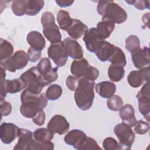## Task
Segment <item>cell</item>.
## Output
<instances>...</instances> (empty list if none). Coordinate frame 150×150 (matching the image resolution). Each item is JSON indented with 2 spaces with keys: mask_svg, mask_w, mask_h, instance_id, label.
I'll list each match as a JSON object with an SVG mask.
<instances>
[{
  "mask_svg": "<svg viewBox=\"0 0 150 150\" xmlns=\"http://www.w3.org/2000/svg\"><path fill=\"white\" fill-rule=\"evenodd\" d=\"M21 100V113L23 117L28 118H33L38 112L43 111L47 104L46 94H34L26 89L22 92Z\"/></svg>",
  "mask_w": 150,
  "mask_h": 150,
  "instance_id": "cell-1",
  "label": "cell"
},
{
  "mask_svg": "<svg viewBox=\"0 0 150 150\" xmlns=\"http://www.w3.org/2000/svg\"><path fill=\"white\" fill-rule=\"evenodd\" d=\"M101 20H107L120 24L126 21L127 13L125 11L113 1H99L97 6Z\"/></svg>",
  "mask_w": 150,
  "mask_h": 150,
  "instance_id": "cell-2",
  "label": "cell"
},
{
  "mask_svg": "<svg viewBox=\"0 0 150 150\" xmlns=\"http://www.w3.org/2000/svg\"><path fill=\"white\" fill-rule=\"evenodd\" d=\"M94 81L84 78L79 79V84L74 93V100L78 107L83 110H89L94 98Z\"/></svg>",
  "mask_w": 150,
  "mask_h": 150,
  "instance_id": "cell-3",
  "label": "cell"
},
{
  "mask_svg": "<svg viewBox=\"0 0 150 150\" xmlns=\"http://www.w3.org/2000/svg\"><path fill=\"white\" fill-rule=\"evenodd\" d=\"M20 78L26 84V89L29 91L39 94L42 89L49 85L44 79L37 67H32L22 74Z\"/></svg>",
  "mask_w": 150,
  "mask_h": 150,
  "instance_id": "cell-4",
  "label": "cell"
},
{
  "mask_svg": "<svg viewBox=\"0 0 150 150\" xmlns=\"http://www.w3.org/2000/svg\"><path fill=\"white\" fill-rule=\"evenodd\" d=\"M40 21L43 28V34L44 36L52 44L60 42L62 35L59 27L55 23L53 14L49 11L43 12Z\"/></svg>",
  "mask_w": 150,
  "mask_h": 150,
  "instance_id": "cell-5",
  "label": "cell"
},
{
  "mask_svg": "<svg viewBox=\"0 0 150 150\" xmlns=\"http://www.w3.org/2000/svg\"><path fill=\"white\" fill-rule=\"evenodd\" d=\"M114 132L118 139L120 149H130L135 137L132 127L125 122L120 123L114 127Z\"/></svg>",
  "mask_w": 150,
  "mask_h": 150,
  "instance_id": "cell-6",
  "label": "cell"
},
{
  "mask_svg": "<svg viewBox=\"0 0 150 150\" xmlns=\"http://www.w3.org/2000/svg\"><path fill=\"white\" fill-rule=\"evenodd\" d=\"M28 55L24 50H19L5 62H1L5 69L11 72H15L16 70L22 69L26 67L28 62Z\"/></svg>",
  "mask_w": 150,
  "mask_h": 150,
  "instance_id": "cell-7",
  "label": "cell"
},
{
  "mask_svg": "<svg viewBox=\"0 0 150 150\" xmlns=\"http://www.w3.org/2000/svg\"><path fill=\"white\" fill-rule=\"evenodd\" d=\"M138 101V108L139 112L145 120L149 122L150 117V94L149 83L147 81L144 84L141 89L136 96Z\"/></svg>",
  "mask_w": 150,
  "mask_h": 150,
  "instance_id": "cell-8",
  "label": "cell"
},
{
  "mask_svg": "<svg viewBox=\"0 0 150 150\" xmlns=\"http://www.w3.org/2000/svg\"><path fill=\"white\" fill-rule=\"evenodd\" d=\"M47 54L57 67H63L66 63L68 56L64 50L63 42L51 44L47 50Z\"/></svg>",
  "mask_w": 150,
  "mask_h": 150,
  "instance_id": "cell-9",
  "label": "cell"
},
{
  "mask_svg": "<svg viewBox=\"0 0 150 150\" xmlns=\"http://www.w3.org/2000/svg\"><path fill=\"white\" fill-rule=\"evenodd\" d=\"M37 68L49 84L57 79L58 67H52L50 61L48 58L43 57L41 59L37 65Z\"/></svg>",
  "mask_w": 150,
  "mask_h": 150,
  "instance_id": "cell-10",
  "label": "cell"
},
{
  "mask_svg": "<svg viewBox=\"0 0 150 150\" xmlns=\"http://www.w3.org/2000/svg\"><path fill=\"white\" fill-rule=\"evenodd\" d=\"M70 124L66 118L61 115H54L49 121L47 128L53 134L63 135L69 129Z\"/></svg>",
  "mask_w": 150,
  "mask_h": 150,
  "instance_id": "cell-11",
  "label": "cell"
},
{
  "mask_svg": "<svg viewBox=\"0 0 150 150\" xmlns=\"http://www.w3.org/2000/svg\"><path fill=\"white\" fill-rule=\"evenodd\" d=\"M150 76L149 66L139 70L131 71L128 77L127 81L130 86L134 88L140 87L145 81H149Z\"/></svg>",
  "mask_w": 150,
  "mask_h": 150,
  "instance_id": "cell-12",
  "label": "cell"
},
{
  "mask_svg": "<svg viewBox=\"0 0 150 150\" xmlns=\"http://www.w3.org/2000/svg\"><path fill=\"white\" fill-rule=\"evenodd\" d=\"M26 88L25 83L21 78L13 80H6L1 83V98H4L7 93L15 94Z\"/></svg>",
  "mask_w": 150,
  "mask_h": 150,
  "instance_id": "cell-13",
  "label": "cell"
},
{
  "mask_svg": "<svg viewBox=\"0 0 150 150\" xmlns=\"http://www.w3.org/2000/svg\"><path fill=\"white\" fill-rule=\"evenodd\" d=\"M132 63L138 69H141L150 64L149 48L144 46L143 48H138L131 53Z\"/></svg>",
  "mask_w": 150,
  "mask_h": 150,
  "instance_id": "cell-14",
  "label": "cell"
},
{
  "mask_svg": "<svg viewBox=\"0 0 150 150\" xmlns=\"http://www.w3.org/2000/svg\"><path fill=\"white\" fill-rule=\"evenodd\" d=\"M63 44L68 56L75 60L83 58V49L76 39L67 38L63 40Z\"/></svg>",
  "mask_w": 150,
  "mask_h": 150,
  "instance_id": "cell-15",
  "label": "cell"
},
{
  "mask_svg": "<svg viewBox=\"0 0 150 150\" xmlns=\"http://www.w3.org/2000/svg\"><path fill=\"white\" fill-rule=\"evenodd\" d=\"M19 128L13 123L3 122L0 127V138L5 144L12 142L18 135Z\"/></svg>",
  "mask_w": 150,
  "mask_h": 150,
  "instance_id": "cell-16",
  "label": "cell"
},
{
  "mask_svg": "<svg viewBox=\"0 0 150 150\" xmlns=\"http://www.w3.org/2000/svg\"><path fill=\"white\" fill-rule=\"evenodd\" d=\"M83 40L85 42L87 49L91 53H95L101 42L103 40L97 31L96 28L89 29L83 36Z\"/></svg>",
  "mask_w": 150,
  "mask_h": 150,
  "instance_id": "cell-17",
  "label": "cell"
},
{
  "mask_svg": "<svg viewBox=\"0 0 150 150\" xmlns=\"http://www.w3.org/2000/svg\"><path fill=\"white\" fill-rule=\"evenodd\" d=\"M87 135L86 134L79 129H73L69 131L64 137V142L75 149L81 150Z\"/></svg>",
  "mask_w": 150,
  "mask_h": 150,
  "instance_id": "cell-18",
  "label": "cell"
},
{
  "mask_svg": "<svg viewBox=\"0 0 150 150\" xmlns=\"http://www.w3.org/2000/svg\"><path fill=\"white\" fill-rule=\"evenodd\" d=\"M115 46L114 45L103 40L101 42L94 53L100 60L106 62L112 56L115 50Z\"/></svg>",
  "mask_w": 150,
  "mask_h": 150,
  "instance_id": "cell-19",
  "label": "cell"
},
{
  "mask_svg": "<svg viewBox=\"0 0 150 150\" xmlns=\"http://www.w3.org/2000/svg\"><path fill=\"white\" fill-rule=\"evenodd\" d=\"M18 141L13 148L16 150H26L28 145L33 139V133L25 128H19Z\"/></svg>",
  "mask_w": 150,
  "mask_h": 150,
  "instance_id": "cell-20",
  "label": "cell"
},
{
  "mask_svg": "<svg viewBox=\"0 0 150 150\" xmlns=\"http://www.w3.org/2000/svg\"><path fill=\"white\" fill-rule=\"evenodd\" d=\"M88 30L87 26L79 19H73L70 26L66 30L68 35L74 39H78L84 36Z\"/></svg>",
  "mask_w": 150,
  "mask_h": 150,
  "instance_id": "cell-21",
  "label": "cell"
},
{
  "mask_svg": "<svg viewBox=\"0 0 150 150\" xmlns=\"http://www.w3.org/2000/svg\"><path fill=\"white\" fill-rule=\"evenodd\" d=\"M95 89L101 97L108 98L114 94L116 91V86L112 82L104 81L96 84Z\"/></svg>",
  "mask_w": 150,
  "mask_h": 150,
  "instance_id": "cell-22",
  "label": "cell"
},
{
  "mask_svg": "<svg viewBox=\"0 0 150 150\" xmlns=\"http://www.w3.org/2000/svg\"><path fill=\"white\" fill-rule=\"evenodd\" d=\"M26 40L32 47L38 50L42 51L45 47L46 41L39 32L36 30L30 32L26 36Z\"/></svg>",
  "mask_w": 150,
  "mask_h": 150,
  "instance_id": "cell-23",
  "label": "cell"
},
{
  "mask_svg": "<svg viewBox=\"0 0 150 150\" xmlns=\"http://www.w3.org/2000/svg\"><path fill=\"white\" fill-rule=\"evenodd\" d=\"M119 111V115L123 122L129 125L131 127H134L137 122V119L135 116V110L133 106L127 104L122 106Z\"/></svg>",
  "mask_w": 150,
  "mask_h": 150,
  "instance_id": "cell-24",
  "label": "cell"
},
{
  "mask_svg": "<svg viewBox=\"0 0 150 150\" xmlns=\"http://www.w3.org/2000/svg\"><path fill=\"white\" fill-rule=\"evenodd\" d=\"M90 64L87 60L84 58L74 60L71 64V73L78 79L83 78Z\"/></svg>",
  "mask_w": 150,
  "mask_h": 150,
  "instance_id": "cell-25",
  "label": "cell"
},
{
  "mask_svg": "<svg viewBox=\"0 0 150 150\" xmlns=\"http://www.w3.org/2000/svg\"><path fill=\"white\" fill-rule=\"evenodd\" d=\"M115 28V23L107 20H101L97 25V31L102 40L108 38Z\"/></svg>",
  "mask_w": 150,
  "mask_h": 150,
  "instance_id": "cell-26",
  "label": "cell"
},
{
  "mask_svg": "<svg viewBox=\"0 0 150 150\" xmlns=\"http://www.w3.org/2000/svg\"><path fill=\"white\" fill-rule=\"evenodd\" d=\"M125 75L124 67L121 66L111 64L108 69V76L109 79L113 82H118Z\"/></svg>",
  "mask_w": 150,
  "mask_h": 150,
  "instance_id": "cell-27",
  "label": "cell"
},
{
  "mask_svg": "<svg viewBox=\"0 0 150 150\" xmlns=\"http://www.w3.org/2000/svg\"><path fill=\"white\" fill-rule=\"evenodd\" d=\"M13 53L12 45L6 40L1 39L0 42V60L4 62L10 58Z\"/></svg>",
  "mask_w": 150,
  "mask_h": 150,
  "instance_id": "cell-28",
  "label": "cell"
},
{
  "mask_svg": "<svg viewBox=\"0 0 150 150\" xmlns=\"http://www.w3.org/2000/svg\"><path fill=\"white\" fill-rule=\"evenodd\" d=\"M72 18H70L68 12L60 10L57 15V21L60 28L63 30H67L73 22Z\"/></svg>",
  "mask_w": 150,
  "mask_h": 150,
  "instance_id": "cell-29",
  "label": "cell"
},
{
  "mask_svg": "<svg viewBox=\"0 0 150 150\" xmlns=\"http://www.w3.org/2000/svg\"><path fill=\"white\" fill-rule=\"evenodd\" d=\"M53 135L48 129L45 128H40L36 129L33 133V136L34 139L40 142L46 143L50 142L53 138Z\"/></svg>",
  "mask_w": 150,
  "mask_h": 150,
  "instance_id": "cell-30",
  "label": "cell"
},
{
  "mask_svg": "<svg viewBox=\"0 0 150 150\" xmlns=\"http://www.w3.org/2000/svg\"><path fill=\"white\" fill-rule=\"evenodd\" d=\"M44 4L43 0H28L26 15L28 16L37 15L43 8Z\"/></svg>",
  "mask_w": 150,
  "mask_h": 150,
  "instance_id": "cell-31",
  "label": "cell"
},
{
  "mask_svg": "<svg viewBox=\"0 0 150 150\" xmlns=\"http://www.w3.org/2000/svg\"><path fill=\"white\" fill-rule=\"evenodd\" d=\"M108 61L110 62L112 64L121 66L123 67H124L127 64V60L124 53L120 47L117 46H115L114 52L112 56L109 59Z\"/></svg>",
  "mask_w": 150,
  "mask_h": 150,
  "instance_id": "cell-32",
  "label": "cell"
},
{
  "mask_svg": "<svg viewBox=\"0 0 150 150\" xmlns=\"http://www.w3.org/2000/svg\"><path fill=\"white\" fill-rule=\"evenodd\" d=\"M27 1L16 0L12 1L11 9L15 15L18 16L26 15Z\"/></svg>",
  "mask_w": 150,
  "mask_h": 150,
  "instance_id": "cell-33",
  "label": "cell"
},
{
  "mask_svg": "<svg viewBox=\"0 0 150 150\" xmlns=\"http://www.w3.org/2000/svg\"><path fill=\"white\" fill-rule=\"evenodd\" d=\"M53 149L54 144L52 142L42 143L36 141L33 138L26 150H53Z\"/></svg>",
  "mask_w": 150,
  "mask_h": 150,
  "instance_id": "cell-34",
  "label": "cell"
},
{
  "mask_svg": "<svg viewBox=\"0 0 150 150\" xmlns=\"http://www.w3.org/2000/svg\"><path fill=\"white\" fill-rule=\"evenodd\" d=\"M62 94V88L58 84H52L50 86L46 91V96L48 100H56L60 97Z\"/></svg>",
  "mask_w": 150,
  "mask_h": 150,
  "instance_id": "cell-35",
  "label": "cell"
},
{
  "mask_svg": "<svg viewBox=\"0 0 150 150\" xmlns=\"http://www.w3.org/2000/svg\"><path fill=\"white\" fill-rule=\"evenodd\" d=\"M108 108L112 111H118L123 106V101L121 97L117 95H113L108 98L107 101Z\"/></svg>",
  "mask_w": 150,
  "mask_h": 150,
  "instance_id": "cell-36",
  "label": "cell"
},
{
  "mask_svg": "<svg viewBox=\"0 0 150 150\" xmlns=\"http://www.w3.org/2000/svg\"><path fill=\"white\" fill-rule=\"evenodd\" d=\"M140 47V42L138 37L134 35H129L125 40V49L130 53Z\"/></svg>",
  "mask_w": 150,
  "mask_h": 150,
  "instance_id": "cell-37",
  "label": "cell"
},
{
  "mask_svg": "<svg viewBox=\"0 0 150 150\" xmlns=\"http://www.w3.org/2000/svg\"><path fill=\"white\" fill-rule=\"evenodd\" d=\"M134 130L137 134H145L147 133L149 129V124L148 122H145L143 120L137 121L134 125Z\"/></svg>",
  "mask_w": 150,
  "mask_h": 150,
  "instance_id": "cell-38",
  "label": "cell"
},
{
  "mask_svg": "<svg viewBox=\"0 0 150 150\" xmlns=\"http://www.w3.org/2000/svg\"><path fill=\"white\" fill-rule=\"evenodd\" d=\"M103 148L105 150L120 149L119 143L112 137H107L104 139L103 142Z\"/></svg>",
  "mask_w": 150,
  "mask_h": 150,
  "instance_id": "cell-39",
  "label": "cell"
},
{
  "mask_svg": "<svg viewBox=\"0 0 150 150\" xmlns=\"http://www.w3.org/2000/svg\"><path fill=\"white\" fill-rule=\"evenodd\" d=\"M98 76H99L98 70L96 67H93L90 65L87 68V69L86 70L83 78L88 80L94 81L98 78Z\"/></svg>",
  "mask_w": 150,
  "mask_h": 150,
  "instance_id": "cell-40",
  "label": "cell"
},
{
  "mask_svg": "<svg viewBox=\"0 0 150 150\" xmlns=\"http://www.w3.org/2000/svg\"><path fill=\"white\" fill-rule=\"evenodd\" d=\"M85 149H102L99 146L95 139L91 137H87L83 146L81 148V150Z\"/></svg>",
  "mask_w": 150,
  "mask_h": 150,
  "instance_id": "cell-41",
  "label": "cell"
},
{
  "mask_svg": "<svg viewBox=\"0 0 150 150\" xmlns=\"http://www.w3.org/2000/svg\"><path fill=\"white\" fill-rule=\"evenodd\" d=\"M27 55L29 61L30 62H36L40 58L42 53L41 51L38 50L32 47H30L28 50Z\"/></svg>",
  "mask_w": 150,
  "mask_h": 150,
  "instance_id": "cell-42",
  "label": "cell"
},
{
  "mask_svg": "<svg viewBox=\"0 0 150 150\" xmlns=\"http://www.w3.org/2000/svg\"><path fill=\"white\" fill-rule=\"evenodd\" d=\"M66 84L70 90L75 91L79 86V79L74 76H69L66 79Z\"/></svg>",
  "mask_w": 150,
  "mask_h": 150,
  "instance_id": "cell-43",
  "label": "cell"
},
{
  "mask_svg": "<svg viewBox=\"0 0 150 150\" xmlns=\"http://www.w3.org/2000/svg\"><path fill=\"white\" fill-rule=\"evenodd\" d=\"M1 117L3 116H8L11 113L12 111V105L11 104L8 102L6 101L4 98H1Z\"/></svg>",
  "mask_w": 150,
  "mask_h": 150,
  "instance_id": "cell-44",
  "label": "cell"
},
{
  "mask_svg": "<svg viewBox=\"0 0 150 150\" xmlns=\"http://www.w3.org/2000/svg\"><path fill=\"white\" fill-rule=\"evenodd\" d=\"M125 2L130 5H133L139 10H144L149 8V1H125Z\"/></svg>",
  "mask_w": 150,
  "mask_h": 150,
  "instance_id": "cell-45",
  "label": "cell"
},
{
  "mask_svg": "<svg viewBox=\"0 0 150 150\" xmlns=\"http://www.w3.org/2000/svg\"><path fill=\"white\" fill-rule=\"evenodd\" d=\"M45 113L43 110L38 112V114L32 118L33 122L39 126H42L44 124L45 121Z\"/></svg>",
  "mask_w": 150,
  "mask_h": 150,
  "instance_id": "cell-46",
  "label": "cell"
},
{
  "mask_svg": "<svg viewBox=\"0 0 150 150\" xmlns=\"http://www.w3.org/2000/svg\"><path fill=\"white\" fill-rule=\"evenodd\" d=\"M56 3L60 7L64 8L67 7L69 6H71L73 2L74 1H69V0H56Z\"/></svg>",
  "mask_w": 150,
  "mask_h": 150,
  "instance_id": "cell-47",
  "label": "cell"
},
{
  "mask_svg": "<svg viewBox=\"0 0 150 150\" xmlns=\"http://www.w3.org/2000/svg\"><path fill=\"white\" fill-rule=\"evenodd\" d=\"M1 68H0V70H1V76H0V81H1V83L4 82L5 81V77H6V72H5V67L2 66V65H1Z\"/></svg>",
  "mask_w": 150,
  "mask_h": 150,
  "instance_id": "cell-48",
  "label": "cell"
}]
</instances>
